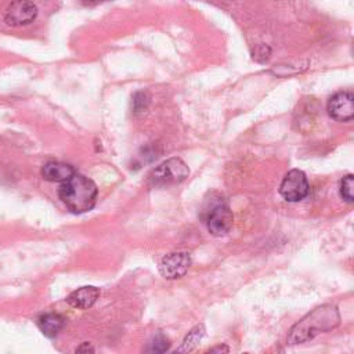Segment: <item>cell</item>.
<instances>
[{
	"label": "cell",
	"mask_w": 354,
	"mask_h": 354,
	"mask_svg": "<svg viewBox=\"0 0 354 354\" xmlns=\"http://www.w3.org/2000/svg\"><path fill=\"white\" fill-rule=\"evenodd\" d=\"M170 347V342L169 339L164 335V333H157L147 346V351L150 353H165L166 350H169Z\"/></svg>",
	"instance_id": "obj_13"
},
{
	"label": "cell",
	"mask_w": 354,
	"mask_h": 354,
	"mask_svg": "<svg viewBox=\"0 0 354 354\" xmlns=\"http://www.w3.org/2000/svg\"><path fill=\"white\" fill-rule=\"evenodd\" d=\"M77 351H95V348L89 343H83V346L78 347Z\"/></svg>",
	"instance_id": "obj_18"
},
{
	"label": "cell",
	"mask_w": 354,
	"mask_h": 354,
	"mask_svg": "<svg viewBox=\"0 0 354 354\" xmlns=\"http://www.w3.org/2000/svg\"><path fill=\"white\" fill-rule=\"evenodd\" d=\"M150 106V96L146 92H139L133 96V101H132V108L135 114H140L144 112Z\"/></svg>",
	"instance_id": "obj_15"
},
{
	"label": "cell",
	"mask_w": 354,
	"mask_h": 354,
	"mask_svg": "<svg viewBox=\"0 0 354 354\" xmlns=\"http://www.w3.org/2000/svg\"><path fill=\"white\" fill-rule=\"evenodd\" d=\"M308 191H310V186H308L307 177L299 169H293L288 172L279 186V194L288 202H299L304 199Z\"/></svg>",
	"instance_id": "obj_5"
},
{
	"label": "cell",
	"mask_w": 354,
	"mask_h": 354,
	"mask_svg": "<svg viewBox=\"0 0 354 354\" xmlns=\"http://www.w3.org/2000/svg\"><path fill=\"white\" fill-rule=\"evenodd\" d=\"M108 2V0H82V3L85 5H99V3H104Z\"/></svg>",
	"instance_id": "obj_17"
},
{
	"label": "cell",
	"mask_w": 354,
	"mask_h": 354,
	"mask_svg": "<svg viewBox=\"0 0 354 354\" xmlns=\"http://www.w3.org/2000/svg\"><path fill=\"white\" fill-rule=\"evenodd\" d=\"M99 188L89 177L75 173L64 181L59 190V197L67 209L72 213L81 215L92 210L96 205Z\"/></svg>",
	"instance_id": "obj_2"
},
{
	"label": "cell",
	"mask_w": 354,
	"mask_h": 354,
	"mask_svg": "<svg viewBox=\"0 0 354 354\" xmlns=\"http://www.w3.org/2000/svg\"><path fill=\"white\" fill-rule=\"evenodd\" d=\"M253 59L256 60V61H259V63H264V61H267L268 59H270V49L267 48V46H260L259 48V50H256L255 53H253Z\"/></svg>",
	"instance_id": "obj_16"
},
{
	"label": "cell",
	"mask_w": 354,
	"mask_h": 354,
	"mask_svg": "<svg viewBox=\"0 0 354 354\" xmlns=\"http://www.w3.org/2000/svg\"><path fill=\"white\" fill-rule=\"evenodd\" d=\"M64 325H66V319L63 318V315L56 313L45 314L38 319V326L41 332L48 337H56L63 331Z\"/></svg>",
	"instance_id": "obj_11"
},
{
	"label": "cell",
	"mask_w": 354,
	"mask_h": 354,
	"mask_svg": "<svg viewBox=\"0 0 354 354\" xmlns=\"http://www.w3.org/2000/svg\"><path fill=\"white\" fill-rule=\"evenodd\" d=\"M201 217L208 231L215 237L228 234L234 223V216L227 199L217 193H212L209 198L205 199Z\"/></svg>",
	"instance_id": "obj_3"
},
{
	"label": "cell",
	"mask_w": 354,
	"mask_h": 354,
	"mask_svg": "<svg viewBox=\"0 0 354 354\" xmlns=\"http://www.w3.org/2000/svg\"><path fill=\"white\" fill-rule=\"evenodd\" d=\"M328 115L337 122H351L354 118V96L351 92L335 93L326 104Z\"/></svg>",
	"instance_id": "obj_7"
},
{
	"label": "cell",
	"mask_w": 354,
	"mask_h": 354,
	"mask_svg": "<svg viewBox=\"0 0 354 354\" xmlns=\"http://www.w3.org/2000/svg\"><path fill=\"white\" fill-rule=\"evenodd\" d=\"M220 351H228V347H226V346H219V347L210 348V353H220Z\"/></svg>",
	"instance_id": "obj_19"
},
{
	"label": "cell",
	"mask_w": 354,
	"mask_h": 354,
	"mask_svg": "<svg viewBox=\"0 0 354 354\" xmlns=\"http://www.w3.org/2000/svg\"><path fill=\"white\" fill-rule=\"evenodd\" d=\"M190 175V169L180 158H170L157 166L148 176L151 187H169L184 181Z\"/></svg>",
	"instance_id": "obj_4"
},
{
	"label": "cell",
	"mask_w": 354,
	"mask_h": 354,
	"mask_svg": "<svg viewBox=\"0 0 354 354\" xmlns=\"http://www.w3.org/2000/svg\"><path fill=\"white\" fill-rule=\"evenodd\" d=\"M100 289L96 286H83L81 289L74 291L68 297L67 302L74 308H90L99 299Z\"/></svg>",
	"instance_id": "obj_9"
},
{
	"label": "cell",
	"mask_w": 354,
	"mask_h": 354,
	"mask_svg": "<svg viewBox=\"0 0 354 354\" xmlns=\"http://www.w3.org/2000/svg\"><path fill=\"white\" fill-rule=\"evenodd\" d=\"M353 175H347L346 177H343V180L340 181V197L343 198V201H346L347 204H353L354 202V197H353Z\"/></svg>",
	"instance_id": "obj_14"
},
{
	"label": "cell",
	"mask_w": 354,
	"mask_h": 354,
	"mask_svg": "<svg viewBox=\"0 0 354 354\" xmlns=\"http://www.w3.org/2000/svg\"><path fill=\"white\" fill-rule=\"evenodd\" d=\"M38 17V8L31 0H14L8 8L5 21L10 27H24L34 23Z\"/></svg>",
	"instance_id": "obj_6"
},
{
	"label": "cell",
	"mask_w": 354,
	"mask_h": 354,
	"mask_svg": "<svg viewBox=\"0 0 354 354\" xmlns=\"http://www.w3.org/2000/svg\"><path fill=\"white\" fill-rule=\"evenodd\" d=\"M340 322L339 311L332 304L317 307L295 324L288 335V344H300L313 340L319 333L336 328Z\"/></svg>",
	"instance_id": "obj_1"
},
{
	"label": "cell",
	"mask_w": 354,
	"mask_h": 354,
	"mask_svg": "<svg viewBox=\"0 0 354 354\" xmlns=\"http://www.w3.org/2000/svg\"><path fill=\"white\" fill-rule=\"evenodd\" d=\"M204 336H205V326H204L202 324L194 326V328L188 332V335L184 337V340H183L181 346L177 348V351H179V353H188V351H193V350L197 347V344L202 340Z\"/></svg>",
	"instance_id": "obj_12"
},
{
	"label": "cell",
	"mask_w": 354,
	"mask_h": 354,
	"mask_svg": "<svg viewBox=\"0 0 354 354\" xmlns=\"http://www.w3.org/2000/svg\"><path fill=\"white\" fill-rule=\"evenodd\" d=\"M191 256L187 252H173L166 255L159 263V271L166 279H177L186 275L191 267Z\"/></svg>",
	"instance_id": "obj_8"
},
{
	"label": "cell",
	"mask_w": 354,
	"mask_h": 354,
	"mask_svg": "<svg viewBox=\"0 0 354 354\" xmlns=\"http://www.w3.org/2000/svg\"><path fill=\"white\" fill-rule=\"evenodd\" d=\"M75 173L74 166L64 162H48L42 168V177L52 183H64Z\"/></svg>",
	"instance_id": "obj_10"
}]
</instances>
